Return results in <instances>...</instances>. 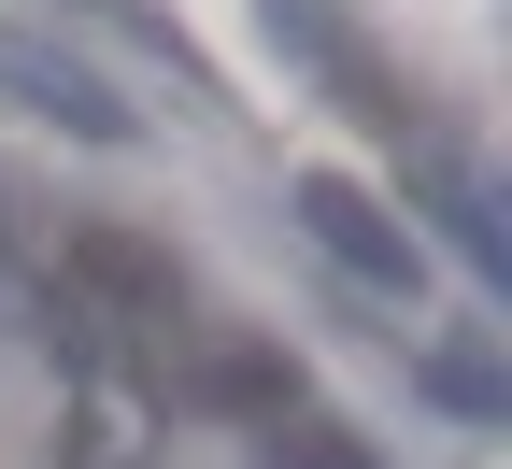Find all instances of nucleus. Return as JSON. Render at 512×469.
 <instances>
[{"label": "nucleus", "mask_w": 512, "mask_h": 469, "mask_svg": "<svg viewBox=\"0 0 512 469\" xmlns=\"http://www.w3.org/2000/svg\"><path fill=\"white\" fill-rule=\"evenodd\" d=\"M285 214H299V242L328 256V271H356L370 299H413V285H427V242H413V214H384L370 185H342V171H299V199H285Z\"/></svg>", "instance_id": "1"}, {"label": "nucleus", "mask_w": 512, "mask_h": 469, "mask_svg": "<svg viewBox=\"0 0 512 469\" xmlns=\"http://www.w3.org/2000/svg\"><path fill=\"white\" fill-rule=\"evenodd\" d=\"M0 100L43 114V128H72V143H128V128H143V114L114 100V72H86V57H57L29 29H0Z\"/></svg>", "instance_id": "2"}, {"label": "nucleus", "mask_w": 512, "mask_h": 469, "mask_svg": "<svg viewBox=\"0 0 512 469\" xmlns=\"http://www.w3.org/2000/svg\"><path fill=\"white\" fill-rule=\"evenodd\" d=\"M171 370H185V398H200V413H285V398H299V370L271 356V342H242V327H185V342H171Z\"/></svg>", "instance_id": "3"}, {"label": "nucleus", "mask_w": 512, "mask_h": 469, "mask_svg": "<svg viewBox=\"0 0 512 469\" xmlns=\"http://www.w3.org/2000/svg\"><path fill=\"white\" fill-rule=\"evenodd\" d=\"M256 469H384L342 413H313V398H285V413H256Z\"/></svg>", "instance_id": "4"}, {"label": "nucleus", "mask_w": 512, "mask_h": 469, "mask_svg": "<svg viewBox=\"0 0 512 469\" xmlns=\"http://www.w3.org/2000/svg\"><path fill=\"white\" fill-rule=\"evenodd\" d=\"M427 398H456V413H512V384H498L470 342H441V356H427Z\"/></svg>", "instance_id": "5"}, {"label": "nucleus", "mask_w": 512, "mask_h": 469, "mask_svg": "<svg viewBox=\"0 0 512 469\" xmlns=\"http://www.w3.org/2000/svg\"><path fill=\"white\" fill-rule=\"evenodd\" d=\"M57 469H143V455H128V413H114V398H86V413H72V455H57Z\"/></svg>", "instance_id": "6"}, {"label": "nucleus", "mask_w": 512, "mask_h": 469, "mask_svg": "<svg viewBox=\"0 0 512 469\" xmlns=\"http://www.w3.org/2000/svg\"><path fill=\"white\" fill-rule=\"evenodd\" d=\"M0 299H15V242H0Z\"/></svg>", "instance_id": "7"}]
</instances>
